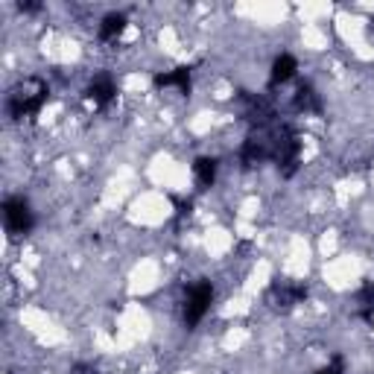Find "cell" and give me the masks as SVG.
Instances as JSON below:
<instances>
[{
  "label": "cell",
  "instance_id": "6da1fadb",
  "mask_svg": "<svg viewBox=\"0 0 374 374\" xmlns=\"http://www.w3.org/2000/svg\"><path fill=\"white\" fill-rule=\"evenodd\" d=\"M47 103V85L42 80H35V76H30V80L18 82L12 91H9V114L18 117V120H24V117H32L42 111V106Z\"/></svg>",
  "mask_w": 374,
  "mask_h": 374
},
{
  "label": "cell",
  "instance_id": "7a4b0ae2",
  "mask_svg": "<svg viewBox=\"0 0 374 374\" xmlns=\"http://www.w3.org/2000/svg\"><path fill=\"white\" fill-rule=\"evenodd\" d=\"M213 301V287L208 281H199V284H193L187 289V299H185V322L187 325H199L202 316L208 313Z\"/></svg>",
  "mask_w": 374,
  "mask_h": 374
},
{
  "label": "cell",
  "instance_id": "3957f363",
  "mask_svg": "<svg viewBox=\"0 0 374 374\" xmlns=\"http://www.w3.org/2000/svg\"><path fill=\"white\" fill-rule=\"evenodd\" d=\"M4 223L9 234H27L35 220H32L30 205L24 199H18V196H12V199L4 202Z\"/></svg>",
  "mask_w": 374,
  "mask_h": 374
},
{
  "label": "cell",
  "instance_id": "277c9868",
  "mask_svg": "<svg viewBox=\"0 0 374 374\" xmlns=\"http://www.w3.org/2000/svg\"><path fill=\"white\" fill-rule=\"evenodd\" d=\"M111 96H114V82L108 76H96V80L88 85V100L94 106H108Z\"/></svg>",
  "mask_w": 374,
  "mask_h": 374
},
{
  "label": "cell",
  "instance_id": "5b68a950",
  "mask_svg": "<svg viewBox=\"0 0 374 374\" xmlns=\"http://www.w3.org/2000/svg\"><path fill=\"white\" fill-rule=\"evenodd\" d=\"M155 88H182V91H187L190 88V70L175 68L170 73H158L155 76Z\"/></svg>",
  "mask_w": 374,
  "mask_h": 374
},
{
  "label": "cell",
  "instance_id": "8992f818",
  "mask_svg": "<svg viewBox=\"0 0 374 374\" xmlns=\"http://www.w3.org/2000/svg\"><path fill=\"white\" fill-rule=\"evenodd\" d=\"M295 70H299V65H295V58H292V56H281V58H275L269 82H272V85H284V82H289L292 76H295Z\"/></svg>",
  "mask_w": 374,
  "mask_h": 374
},
{
  "label": "cell",
  "instance_id": "52a82bcc",
  "mask_svg": "<svg viewBox=\"0 0 374 374\" xmlns=\"http://www.w3.org/2000/svg\"><path fill=\"white\" fill-rule=\"evenodd\" d=\"M123 30H126V15H117V12L106 15L103 24H100V38H103V42H114Z\"/></svg>",
  "mask_w": 374,
  "mask_h": 374
},
{
  "label": "cell",
  "instance_id": "ba28073f",
  "mask_svg": "<svg viewBox=\"0 0 374 374\" xmlns=\"http://www.w3.org/2000/svg\"><path fill=\"white\" fill-rule=\"evenodd\" d=\"M193 175H196V182H199L202 187H211L213 179H216V161L213 158H199L193 164Z\"/></svg>",
  "mask_w": 374,
  "mask_h": 374
},
{
  "label": "cell",
  "instance_id": "9c48e42d",
  "mask_svg": "<svg viewBox=\"0 0 374 374\" xmlns=\"http://www.w3.org/2000/svg\"><path fill=\"white\" fill-rule=\"evenodd\" d=\"M357 310L363 319L374 316V284H363V289L357 292Z\"/></svg>",
  "mask_w": 374,
  "mask_h": 374
},
{
  "label": "cell",
  "instance_id": "30bf717a",
  "mask_svg": "<svg viewBox=\"0 0 374 374\" xmlns=\"http://www.w3.org/2000/svg\"><path fill=\"white\" fill-rule=\"evenodd\" d=\"M295 106H299L301 111H319V100H316V94H313L310 85L299 88V94H295Z\"/></svg>",
  "mask_w": 374,
  "mask_h": 374
},
{
  "label": "cell",
  "instance_id": "8fae6325",
  "mask_svg": "<svg viewBox=\"0 0 374 374\" xmlns=\"http://www.w3.org/2000/svg\"><path fill=\"white\" fill-rule=\"evenodd\" d=\"M316 374H342V363H339V360H333L330 366H325V368L316 371Z\"/></svg>",
  "mask_w": 374,
  "mask_h": 374
}]
</instances>
